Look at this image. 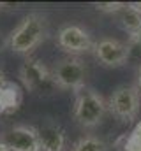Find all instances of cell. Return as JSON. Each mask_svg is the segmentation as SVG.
<instances>
[{
    "label": "cell",
    "mask_w": 141,
    "mask_h": 151,
    "mask_svg": "<svg viewBox=\"0 0 141 151\" xmlns=\"http://www.w3.org/2000/svg\"><path fill=\"white\" fill-rule=\"evenodd\" d=\"M106 102L101 95L92 90H79L74 102V119L83 127H95L102 121L106 114Z\"/></svg>",
    "instance_id": "cell-2"
},
{
    "label": "cell",
    "mask_w": 141,
    "mask_h": 151,
    "mask_svg": "<svg viewBox=\"0 0 141 151\" xmlns=\"http://www.w3.org/2000/svg\"><path fill=\"white\" fill-rule=\"evenodd\" d=\"M4 142L11 151H41L37 128L27 125H18L11 128Z\"/></svg>",
    "instance_id": "cell-6"
},
{
    "label": "cell",
    "mask_w": 141,
    "mask_h": 151,
    "mask_svg": "<svg viewBox=\"0 0 141 151\" xmlns=\"http://www.w3.org/2000/svg\"><path fill=\"white\" fill-rule=\"evenodd\" d=\"M127 46V62L141 69V37H131Z\"/></svg>",
    "instance_id": "cell-12"
},
{
    "label": "cell",
    "mask_w": 141,
    "mask_h": 151,
    "mask_svg": "<svg viewBox=\"0 0 141 151\" xmlns=\"http://www.w3.org/2000/svg\"><path fill=\"white\" fill-rule=\"evenodd\" d=\"M4 84V76H2V72H0V86Z\"/></svg>",
    "instance_id": "cell-19"
},
{
    "label": "cell",
    "mask_w": 141,
    "mask_h": 151,
    "mask_svg": "<svg viewBox=\"0 0 141 151\" xmlns=\"http://www.w3.org/2000/svg\"><path fill=\"white\" fill-rule=\"evenodd\" d=\"M72 151H106V144L97 137H81Z\"/></svg>",
    "instance_id": "cell-13"
},
{
    "label": "cell",
    "mask_w": 141,
    "mask_h": 151,
    "mask_svg": "<svg viewBox=\"0 0 141 151\" xmlns=\"http://www.w3.org/2000/svg\"><path fill=\"white\" fill-rule=\"evenodd\" d=\"M58 44L69 53H86L92 49V39L88 32L76 25H67L58 32Z\"/></svg>",
    "instance_id": "cell-8"
},
{
    "label": "cell",
    "mask_w": 141,
    "mask_h": 151,
    "mask_svg": "<svg viewBox=\"0 0 141 151\" xmlns=\"http://www.w3.org/2000/svg\"><path fill=\"white\" fill-rule=\"evenodd\" d=\"M127 5L125 4H120V2H101V4H95V9L101 11V12H122Z\"/></svg>",
    "instance_id": "cell-15"
},
{
    "label": "cell",
    "mask_w": 141,
    "mask_h": 151,
    "mask_svg": "<svg viewBox=\"0 0 141 151\" xmlns=\"http://www.w3.org/2000/svg\"><path fill=\"white\" fill-rule=\"evenodd\" d=\"M122 27L131 37H141V14L138 11L131 9L129 5L122 11Z\"/></svg>",
    "instance_id": "cell-11"
},
{
    "label": "cell",
    "mask_w": 141,
    "mask_h": 151,
    "mask_svg": "<svg viewBox=\"0 0 141 151\" xmlns=\"http://www.w3.org/2000/svg\"><path fill=\"white\" fill-rule=\"evenodd\" d=\"M109 107L115 113V116H118L124 121H131L138 111H140V91L136 86H120L111 100H109Z\"/></svg>",
    "instance_id": "cell-5"
},
{
    "label": "cell",
    "mask_w": 141,
    "mask_h": 151,
    "mask_svg": "<svg viewBox=\"0 0 141 151\" xmlns=\"http://www.w3.org/2000/svg\"><path fill=\"white\" fill-rule=\"evenodd\" d=\"M85 76H86V69L83 65V62L79 58H64L55 72H53V79L57 83L58 88H67V90H81L85 84Z\"/></svg>",
    "instance_id": "cell-4"
},
{
    "label": "cell",
    "mask_w": 141,
    "mask_h": 151,
    "mask_svg": "<svg viewBox=\"0 0 141 151\" xmlns=\"http://www.w3.org/2000/svg\"><path fill=\"white\" fill-rule=\"evenodd\" d=\"M136 88H138V91H141V70H140V76H138V86Z\"/></svg>",
    "instance_id": "cell-18"
},
{
    "label": "cell",
    "mask_w": 141,
    "mask_h": 151,
    "mask_svg": "<svg viewBox=\"0 0 141 151\" xmlns=\"http://www.w3.org/2000/svg\"><path fill=\"white\" fill-rule=\"evenodd\" d=\"M95 56L108 67H120L127 62V46L116 39H102L95 44Z\"/></svg>",
    "instance_id": "cell-7"
},
{
    "label": "cell",
    "mask_w": 141,
    "mask_h": 151,
    "mask_svg": "<svg viewBox=\"0 0 141 151\" xmlns=\"http://www.w3.org/2000/svg\"><path fill=\"white\" fill-rule=\"evenodd\" d=\"M5 46H9V39H7L4 34H2V32H0V53L5 49Z\"/></svg>",
    "instance_id": "cell-16"
},
{
    "label": "cell",
    "mask_w": 141,
    "mask_h": 151,
    "mask_svg": "<svg viewBox=\"0 0 141 151\" xmlns=\"http://www.w3.org/2000/svg\"><path fill=\"white\" fill-rule=\"evenodd\" d=\"M122 151H141V123H138L136 128L124 139Z\"/></svg>",
    "instance_id": "cell-14"
},
{
    "label": "cell",
    "mask_w": 141,
    "mask_h": 151,
    "mask_svg": "<svg viewBox=\"0 0 141 151\" xmlns=\"http://www.w3.org/2000/svg\"><path fill=\"white\" fill-rule=\"evenodd\" d=\"M46 37V21L41 14H28L9 35V47L16 53H30Z\"/></svg>",
    "instance_id": "cell-1"
},
{
    "label": "cell",
    "mask_w": 141,
    "mask_h": 151,
    "mask_svg": "<svg viewBox=\"0 0 141 151\" xmlns=\"http://www.w3.org/2000/svg\"><path fill=\"white\" fill-rule=\"evenodd\" d=\"M0 151H11L9 148H7V144H5L4 141H0Z\"/></svg>",
    "instance_id": "cell-17"
},
{
    "label": "cell",
    "mask_w": 141,
    "mask_h": 151,
    "mask_svg": "<svg viewBox=\"0 0 141 151\" xmlns=\"http://www.w3.org/2000/svg\"><path fill=\"white\" fill-rule=\"evenodd\" d=\"M41 151H64L65 135L58 125H44L37 130Z\"/></svg>",
    "instance_id": "cell-9"
},
{
    "label": "cell",
    "mask_w": 141,
    "mask_h": 151,
    "mask_svg": "<svg viewBox=\"0 0 141 151\" xmlns=\"http://www.w3.org/2000/svg\"><path fill=\"white\" fill-rule=\"evenodd\" d=\"M20 77L25 84L27 90L35 91L39 95H48L53 93L57 88V83L53 79V74L48 70V67L35 58H28L21 69H20Z\"/></svg>",
    "instance_id": "cell-3"
},
{
    "label": "cell",
    "mask_w": 141,
    "mask_h": 151,
    "mask_svg": "<svg viewBox=\"0 0 141 151\" xmlns=\"http://www.w3.org/2000/svg\"><path fill=\"white\" fill-rule=\"evenodd\" d=\"M23 95L16 83L4 81L0 86V114H12L16 113L21 106Z\"/></svg>",
    "instance_id": "cell-10"
}]
</instances>
